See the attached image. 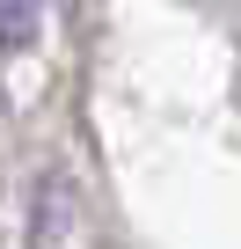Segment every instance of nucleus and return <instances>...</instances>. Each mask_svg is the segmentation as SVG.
Wrapping results in <instances>:
<instances>
[{"mask_svg": "<svg viewBox=\"0 0 241 249\" xmlns=\"http://www.w3.org/2000/svg\"><path fill=\"white\" fill-rule=\"evenodd\" d=\"M37 30V0H0V44H30Z\"/></svg>", "mask_w": 241, "mask_h": 249, "instance_id": "nucleus-1", "label": "nucleus"}]
</instances>
